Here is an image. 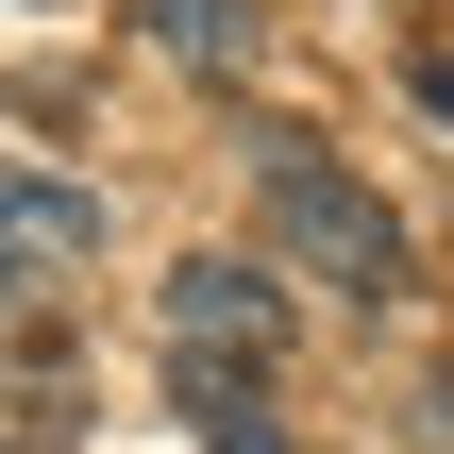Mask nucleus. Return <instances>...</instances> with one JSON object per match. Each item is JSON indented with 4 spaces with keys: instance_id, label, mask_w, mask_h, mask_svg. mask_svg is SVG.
Masks as SVG:
<instances>
[{
    "instance_id": "obj_7",
    "label": "nucleus",
    "mask_w": 454,
    "mask_h": 454,
    "mask_svg": "<svg viewBox=\"0 0 454 454\" xmlns=\"http://www.w3.org/2000/svg\"><path fill=\"white\" fill-rule=\"evenodd\" d=\"M421 404H438V438H454V371H438V387H421Z\"/></svg>"
},
{
    "instance_id": "obj_5",
    "label": "nucleus",
    "mask_w": 454,
    "mask_h": 454,
    "mask_svg": "<svg viewBox=\"0 0 454 454\" xmlns=\"http://www.w3.org/2000/svg\"><path fill=\"white\" fill-rule=\"evenodd\" d=\"M404 84H421V118H454V51H421V67H404Z\"/></svg>"
},
{
    "instance_id": "obj_2",
    "label": "nucleus",
    "mask_w": 454,
    "mask_h": 454,
    "mask_svg": "<svg viewBox=\"0 0 454 454\" xmlns=\"http://www.w3.org/2000/svg\"><path fill=\"white\" fill-rule=\"evenodd\" d=\"M168 354H185V371H219V354L270 371V354H286V286H270L253 253H185V270H168Z\"/></svg>"
},
{
    "instance_id": "obj_6",
    "label": "nucleus",
    "mask_w": 454,
    "mask_h": 454,
    "mask_svg": "<svg viewBox=\"0 0 454 454\" xmlns=\"http://www.w3.org/2000/svg\"><path fill=\"white\" fill-rule=\"evenodd\" d=\"M219 454H286V438H270V421H236V438H219Z\"/></svg>"
},
{
    "instance_id": "obj_1",
    "label": "nucleus",
    "mask_w": 454,
    "mask_h": 454,
    "mask_svg": "<svg viewBox=\"0 0 454 454\" xmlns=\"http://www.w3.org/2000/svg\"><path fill=\"white\" fill-rule=\"evenodd\" d=\"M253 185H270V236H286L320 286H354V303H387V286H404V219H387L320 135H286V118H270V135H253Z\"/></svg>"
},
{
    "instance_id": "obj_3",
    "label": "nucleus",
    "mask_w": 454,
    "mask_h": 454,
    "mask_svg": "<svg viewBox=\"0 0 454 454\" xmlns=\"http://www.w3.org/2000/svg\"><path fill=\"white\" fill-rule=\"evenodd\" d=\"M67 270H101V185L0 168V286H67Z\"/></svg>"
},
{
    "instance_id": "obj_4",
    "label": "nucleus",
    "mask_w": 454,
    "mask_h": 454,
    "mask_svg": "<svg viewBox=\"0 0 454 454\" xmlns=\"http://www.w3.org/2000/svg\"><path fill=\"white\" fill-rule=\"evenodd\" d=\"M135 34H152L168 67H253L270 17H253V0H135Z\"/></svg>"
}]
</instances>
